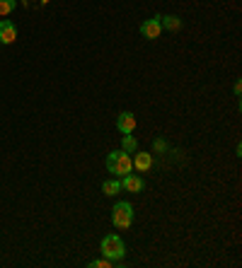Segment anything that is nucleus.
Returning <instances> with one entry per match:
<instances>
[{
  "mask_svg": "<svg viewBox=\"0 0 242 268\" xmlns=\"http://www.w3.org/2000/svg\"><path fill=\"white\" fill-rule=\"evenodd\" d=\"M111 222H114V227L119 229H129L134 225V208H131V203H116L114 205V210H111Z\"/></svg>",
  "mask_w": 242,
  "mask_h": 268,
  "instance_id": "7ed1b4c3",
  "label": "nucleus"
},
{
  "mask_svg": "<svg viewBox=\"0 0 242 268\" xmlns=\"http://www.w3.org/2000/svg\"><path fill=\"white\" fill-rule=\"evenodd\" d=\"M15 39H17L15 25L8 20H0V44H15Z\"/></svg>",
  "mask_w": 242,
  "mask_h": 268,
  "instance_id": "423d86ee",
  "label": "nucleus"
},
{
  "mask_svg": "<svg viewBox=\"0 0 242 268\" xmlns=\"http://www.w3.org/2000/svg\"><path fill=\"white\" fill-rule=\"evenodd\" d=\"M143 186H146V181H143L138 174H126L124 179H121V188H126V191H131V193L143 191Z\"/></svg>",
  "mask_w": 242,
  "mask_h": 268,
  "instance_id": "0eeeda50",
  "label": "nucleus"
},
{
  "mask_svg": "<svg viewBox=\"0 0 242 268\" xmlns=\"http://www.w3.org/2000/svg\"><path fill=\"white\" fill-rule=\"evenodd\" d=\"M160 25H162L165 29H170V32H177V29L182 27L179 17H175V15H167V17H160Z\"/></svg>",
  "mask_w": 242,
  "mask_h": 268,
  "instance_id": "9d476101",
  "label": "nucleus"
},
{
  "mask_svg": "<svg viewBox=\"0 0 242 268\" xmlns=\"http://www.w3.org/2000/svg\"><path fill=\"white\" fill-rule=\"evenodd\" d=\"M15 5H17V0H0V15H3V17L10 15L15 10Z\"/></svg>",
  "mask_w": 242,
  "mask_h": 268,
  "instance_id": "f8f14e48",
  "label": "nucleus"
},
{
  "mask_svg": "<svg viewBox=\"0 0 242 268\" xmlns=\"http://www.w3.org/2000/svg\"><path fill=\"white\" fill-rule=\"evenodd\" d=\"M116 128H119L124 135L134 133V131H136V116L131 114V111H124V114H119V119H116Z\"/></svg>",
  "mask_w": 242,
  "mask_h": 268,
  "instance_id": "39448f33",
  "label": "nucleus"
},
{
  "mask_svg": "<svg viewBox=\"0 0 242 268\" xmlns=\"http://www.w3.org/2000/svg\"><path fill=\"white\" fill-rule=\"evenodd\" d=\"M107 169H109V174L126 176V174H131V169H134V160H131L129 152L114 150V152L107 155Z\"/></svg>",
  "mask_w": 242,
  "mask_h": 268,
  "instance_id": "f257e3e1",
  "label": "nucleus"
},
{
  "mask_svg": "<svg viewBox=\"0 0 242 268\" xmlns=\"http://www.w3.org/2000/svg\"><path fill=\"white\" fill-rule=\"evenodd\" d=\"M155 150H158V152H165V150H167L165 140H155Z\"/></svg>",
  "mask_w": 242,
  "mask_h": 268,
  "instance_id": "4468645a",
  "label": "nucleus"
},
{
  "mask_svg": "<svg viewBox=\"0 0 242 268\" xmlns=\"http://www.w3.org/2000/svg\"><path fill=\"white\" fill-rule=\"evenodd\" d=\"M134 167L138 172H148L150 167H153V157H150V152H138L134 157Z\"/></svg>",
  "mask_w": 242,
  "mask_h": 268,
  "instance_id": "6e6552de",
  "label": "nucleus"
},
{
  "mask_svg": "<svg viewBox=\"0 0 242 268\" xmlns=\"http://www.w3.org/2000/svg\"><path fill=\"white\" fill-rule=\"evenodd\" d=\"M136 148H138V140L129 133L126 138H124V152H129V155H131V152H136Z\"/></svg>",
  "mask_w": 242,
  "mask_h": 268,
  "instance_id": "9b49d317",
  "label": "nucleus"
},
{
  "mask_svg": "<svg viewBox=\"0 0 242 268\" xmlns=\"http://www.w3.org/2000/svg\"><path fill=\"white\" fill-rule=\"evenodd\" d=\"M114 263V261H109V258H94V261H90V268H109Z\"/></svg>",
  "mask_w": 242,
  "mask_h": 268,
  "instance_id": "ddd939ff",
  "label": "nucleus"
},
{
  "mask_svg": "<svg viewBox=\"0 0 242 268\" xmlns=\"http://www.w3.org/2000/svg\"><path fill=\"white\" fill-rule=\"evenodd\" d=\"M119 191H121V181H116V179H109V181L102 184V193L104 196H116Z\"/></svg>",
  "mask_w": 242,
  "mask_h": 268,
  "instance_id": "1a4fd4ad",
  "label": "nucleus"
},
{
  "mask_svg": "<svg viewBox=\"0 0 242 268\" xmlns=\"http://www.w3.org/2000/svg\"><path fill=\"white\" fill-rule=\"evenodd\" d=\"M99 251L109 261H121L126 256V244H124V239H121L119 234H107L102 239V244H99Z\"/></svg>",
  "mask_w": 242,
  "mask_h": 268,
  "instance_id": "f03ea898",
  "label": "nucleus"
},
{
  "mask_svg": "<svg viewBox=\"0 0 242 268\" xmlns=\"http://www.w3.org/2000/svg\"><path fill=\"white\" fill-rule=\"evenodd\" d=\"M162 32V25H160V17H153V20H146L143 25H141V34L146 37V39H158Z\"/></svg>",
  "mask_w": 242,
  "mask_h": 268,
  "instance_id": "20e7f679",
  "label": "nucleus"
}]
</instances>
